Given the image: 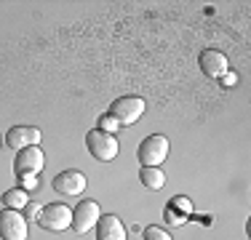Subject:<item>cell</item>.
Here are the masks:
<instances>
[{
    "label": "cell",
    "mask_w": 251,
    "mask_h": 240,
    "mask_svg": "<svg viewBox=\"0 0 251 240\" xmlns=\"http://www.w3.org/2000/svg\"><path fill=\"white\" fill-rule=\"evenodd\" d=\"M86 147H88V152H91L97 160L110 163V160L118 158L121 144H118V139L112 134H104V131L94 128V131H88V134H86Z\"/></svg>",
    "instance_id": "cell-1"
},
{
    "label": "cell",
    "mask_w": 251,
    "mask_h": 240,
    "mask_svg": "<svg viewBox=\"0 0 251 240\" xmlns=\"http://www.w3.org/2000/svg\"><path fill=\"white\" fill-rule=\"evenodd\" d=\"M110 118L118 120V125H134L136 120L145 115V99L139 96H121L110 104Z\"/></svg>",
    "instance_id": "cell-2"
},
{
    "label": "cell",
    "mask_w": 251,
    "mask_h": 240,
    "mask_svg": "<svg viewBox=\"0 0 251 240\" xmlns=\"http://www.w3.org/2000/svg\"><path fill=\"white\" fill-rule=\"evenodd\" d=\"M139 163L147 166V168H158L169 158V139L163 134H150L145 142L139 144Z\"/></svg>",
    "instance_id": "cell-3"
},
{
    "label": "cell",
    "mask_w": 251,
    "mask_h": 240,
    "mask_svg": "<svg viewBox=\"0 0 251 240\" xmlns=\"http://www.w3.org/2000/svg\"><path fill=\"white\" fill-rule=\"evenodd\" d=\"M38 224L49 232H64L73 224V211H70L64 203H49V206H43V211H40Z\"/></svg>",
    "instance_id": "cell-4"
},
{
    "label": "cell",
    "mask_w": 251,
    "mask_h": 240,
    "mask_svg": "<svg viewBox=\"0 0 251 240\" xmlns=\"http://www.w3.org/2000/svg\"><path fill=\"white\" fill-rule=\"evenodd\" d=\"M46 168V152L40 147H27L16 152L14 158V173L16 176H38Z\"/></svg>",
    "instance_id": "cell-5"
},
{
    "label": "cell",
    "mask_w": 251,
    "mask_h": 240,
    "mask_svg": "<svg viewBox=\"0 0 251 240\" xmlns=\"http://www.w3.org/2000/svg\"><path fill=\"white\" fill-rule=\"evenodd\" d=\"M99 219H101L99 203H94V200H80V203L75 206V211H73V224H70V230L77 232V235H86L88 230H94V227H97Z\"/></svg>",
    "instance_id": "cell-6"
},
{
    "label": "cell",
    "mask_w": 251,
    "mask_h": 240,
    "mask_svg": "<svg viewBox=\"0 0 251 240\" xmlns=\"http://www.w3.org/2000/svg\"><path fill=\"white\" fill-rule=\"evenodd\" d=\"M27 219L22 211H11V208H3L0 211V238L3 240H27Z\"/></svg>",
    "instance_id": "cell-7"
},
{
    "label": "cell",
    "mask_w": 251,
    "mask_h": 240,
    "mask_svg": "<svg viewBox=\"0 0 251 240\" xmlns=\"http://www.w3.org/2000/svg\"><path fill=\"white\" fill-rule=\"evenodd\" d=\"M53 192L64 197H75V195H83L86 192V173L80 171H62L59 176H53Z\"/></svg>",
    "instance_id": "cell-8"
},
{
    "label": "cell",
    "mask_w": 251,
    "mask_h": 240,
    "mask_svg": "<svg viewBox=\"0 0 251 240\" xmlns=\"http://www.w3.org/2000/svg\"><path fill=\"white\" fill-rule=\"evenodd\" d=\"M40 131L32 128V125H14V128L5 134V144H8L11 149H16V152H22V149L27 147H38L40 144Z\"/></svg>",
    "instance_id": "cell-9"
},
{
    "label": "cell",
    "mask_w": 251,
    "mask_h": 240,
    "mask_svg": "<svg viewBox=\"0 0 251 240\" xmlns=\"http://www.w3.org/2000/svg\"><path fill=\"white\" fill-rule=\"evenodd\" d=\"M198 67L201 72L206 77H222L225 72H227V56L225 53H219V51H214V48H206V51L201 53V59H198Z\"/></svg>",
    "instance_id": "cell-10"
},
{
    "label": "cell",
    "mask_w": 251,
    "mask_h": 240,
    "mask_svg": "<svg viewBox=\"0 0 251 240\" xmlns=\"http://www.w3.org/2000/svg\"><path fill=\"white\" fill-rule=\"evenodd\" d=\"M97 240H126V227L118 216L107 214L97 221Z\"/></svg>",
    "instance_id": "cell-11"
},
{
    "label": "cell",
    "mask_w": 251,
    "mask_h": 240,
    "mask_svg": "<svg viewBox=\"0 0 251 240\" xmlns=\"http://www.w3.org/2000/svg\"><path fill=\"white\" fill-rule=\"evenodd\" d=\"M29 203V192L16 187V190H8L3 192V206L11 208V211H25V206Z\"/></svg>",
    "instance_id": "cell-12"
},
{
    "label": "cell",
    "mask_w": 251,
    "mask_h": 240,
    "mask_svg": "<svg viewBox=\"0 0 251 240\" xmlns=\"http://www.w3.org/2000/svg\"><path fill=\"white\" fill-rule=\"evenodd\" d=\"M139 179H142V184H145L147 190H163V184H166V173L160 171V168H147V166H142V171H139Z\"/></svg>",
    "instance_id": "cell-13"
},
{
    "label": "cell",
    "mask_w": 251,
    "mask_h": 240,
    "mask_svg": "<svg viewBox=\"0 0 251 240\" xmlns=\"http://www.w3.org/2000/svg\"><path fill=\"white\" fill-rule=\"evenodd\" d=\"M166 221H169V224H184V221H187V214H179V208L174 203H169V208H166Z\"/></svg>",
    "instance_id": "cell-14"
},
{
    "label": "cell",
    "mask_w": 251,
    "mask_h": 240,
    "mask_svg": "<svg viewBox=\"0 0 251 240\" xmlns=\"http://www.w3.org/2000/svg\"><path fill=\"white\" fill-rule=\"evenodd\" d=\"M142 238L145 240H171V235L166 230H160V227H147V230L142 232Z\"/></svg>",
    "instance_id": "cell-15"
},
{
    "label": "cell",
    "mask_w": 251,
    "mask_h": 240,
    "mask_svg": "<svg viewBox=\"0 0 251 240\" xmlns=\"http://www.w3.org/2000/svg\"><path fill=\"white\" fill-rule=\"evenodd\" d=\"M118 128H121V125H118L115 118H110V115H101L99 118V131H104V134H115Z\"/></svg>",
    "instance_id": "cell-16"
},
{
    "label": "cell",
    "mask_w": 251,
    "mask_h": 240,
    "mask_svg": "<svg viewBox=\"0 0 251 240\" xmlns=\"http://www.w3.org/2000/svg\"><path fill=\"white\" fill-rule=\"evenodd\" d=\"M40 211H43V206H40V203H35V200H29L27 206H25V219H27V221H29V219H35V221H38Z\"/></svg>",
    "instance_id": "cell-17"
},
{
    "label": "cell",
    "mask_w": 251,
    "mask_h": 240,
    "mask_svg": "<svg viewBox=\"0 0 251 240\" xmlns=\"http://www.w3.org/2000/svg\"><path fill=\"white\" fill-rule=\"evenodd\" d=\"M19 179H25V187H22V190H27V192H29V190L35 187V176H19Z\"/></svg>",
    "instance_id": "cell-18"
},
{
    "label": "cell",
    "mask_w": 251,
    "mask_h": 240,
    "mask_svg": "<svg viewBox=\"0 0 251 240\" xmlns=\"http://www.w3.org/2000/svg\"><path fill=\"white\" fill-rule=\"evenodd\" d=\"M0 144H3V139H0Z\"/></svg>",
    "instance_id": "cell-19"
}]
</instances>
